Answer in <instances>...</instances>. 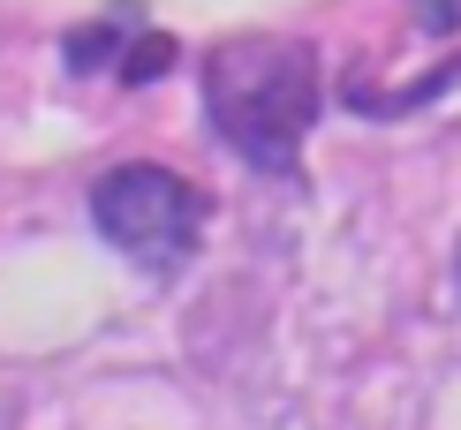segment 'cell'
Returning a JSON list of instances; mask_svg holds the SVG:
<instances>
[{
	"label": "cell",
	"mask_w": 461,
	"mask_h": 430,
	"mask_svg": "<svg viewBox=\"0 0 461 430\" xmlns=\"http://www.w3.org/2000/svg\"><path fill=\"white\" fill-rule=\"evenodd\" d=\"M167 68H175V38H159V31L137 38V46H129V61H122L129 84H151V76H167Z\"/></svg>",
	"instance_id": "3"
},
{
	"label": "cell",
	"mask_w": 461,
	"mask_h": 430,
	"mask_svg": "<svg viewBox=\"0 0 461 430\" xmlns=\"http://www.w3.org/2000/svg\"><path fill=\"white\" fill-rule=\"evenodd\" d=\"M204 113L249 166L287 174L318 121V53L303 38H227L204 53Z\"/></svg>",
	"instance_id": "1"
},
{
	"label": "cell",
	"mask_w": 461,
	"mask_h": 430,
	"mask_svg": "<svg viewBox=\"0 0 461 430\" xmlns=\"http://www.w3.org/2000/svg\"><path fill=\"white\" fill-rule=\"evenodd\" d=\"M204 189L182 182V174L167 166H113L99 174V189H91V219L99 234L122 257H137L151 272H175L189 264V249L204 242Z\"/></svg>",
	"instance_id": "2"
}]
</instances>
